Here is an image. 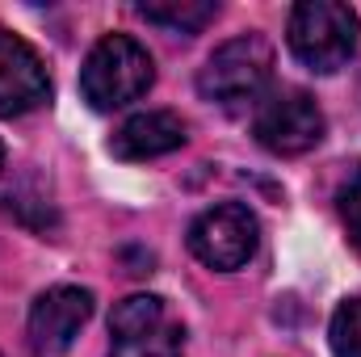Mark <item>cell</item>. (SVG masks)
Listing matches in <instances>:
<instances>
[{"instance_id":"cell-1","label":"cell","mask_w":361,"mask_h":357,"mask_svg":"<svg viewBox=\"0 0 361 357\" xmlns=\"http://www.w3.org/2000/svg\"><path fill=\"white\" fill-rule=\"evenodd\" d=\"M152 55L130 34H105L80 68V92L92 109H122L152 89Z\"/></svg>"},{"instance_id":"cell-2","label":"cell","mask_w":361,"mask_h":357,"mask_svg":"<svg viewBox=\"0 0 361 357\" xmlns=\"http://www.w3.org/2000/svg\"><path fill=\"white\" fill-rule=\"evenodd\" d=\"M290 51L311 72H336L357 51V13L336 0H302L290 13Z\"/></svg>"},{"instance_id":"cell-3","label":"cell","mask_w":361,"mask_h":357,"mask_svg":"<svg viewBox=\"0 0 361 357\" xmlns=\"http://www.w3.org/2000/svg\"><path fill=\"white\" fill-rule=\"evenodd\" d=\"M269 72L273 47L265 42V34H240L206 59V68L197 76V92L214 105L235 109V105L261 97V89L269 85Z\"/></svg>"},{"instance_id":"cell-4","label":"cell","mask_w":361,"mask_h":357,"mask_svg":"<svg viewBox=\"0 0 361 357\" xmlns=\"http://www.w3.org/2000/svg\"><path fill=\"white\" fill-rule=\"evenodd\" d=\"M189 253L202 261L206 269H231L248 265L252 253H257V219L248 206L240 202H223V206H210L193 219L189 227Z\"/></svg>"},{"instance_id":"cell-5","label":"cell","mask_w":361,"mask_h":357,"mask_svg":"<svg viewBox=\"0 0 361 357\" xmlns=\"http://www.w3.org/2000/svg\"><path fill=\"white\" fill-rule=\"evenodd\" d=\"M257 139L273 156H302L324 139V114L302 89H281L257 109Z\"/></svg>"},{"instance_id":"cell-6","label":"cell","mask_w":361,"mask_h":357,"mask_svg":"<svg viewBox=\"0 0 361 357\" xmlns=\"http://www.w3.org/2000/svg\"><path fill=\"white\" fill-rule=\"evenodd\" d=\"M92 315V294L80 286H55L47 294H38L34 311H30V345L38 357H59L72 349V341L80 337V328Z\"/></svg>"},{"instance_id":"cell-7","label":"cell","mask_w":361,"mask_h":357,"mask_svg":"<svg viewBox=\"0 0 361 357\" xmlns=\"http://www.w3.org/2000/svg\"><path fill=\"white\" fill-rule=\"evenodd\" d=\"M47 101H51V76H47L38 51L25 38L0 30V114L21 118Z\"/></svg>"},{"instance_id":"cell-8","label":"cell","mask_w":361,"mask_h":357,"mask_svg":"<svg viewBox=\"0 0 361 357\" xmlns=\"http://www.w3.org/2000/svg\"><path fill=\"white\" fill-rule=\"evenodd\" d=\"M185 122L169 109H147V114H135L130 122L118 126V135L109 139V152L118 160H156V156H169L185 147Z\"/></svg>"},{"instance_id":"cell-9","label":"cell","mask_w":361,"mask_h":357,"mask_svg":"<svg viewBox=\"0 0 361 357\" xmlns=\"http://www.w3.org/2000/svg\"><path fill=\"white\" fill-rule=\"evenodd\" d=\"M164 324H169L164 298H156V294H130V298H122V303L109 311V332H114V341L152 337V332H160Z\"/></svg>"},{"instance_id":"cell-10","label":"cell","mask_w":361,"mask_h":357,"mask_svg":"<svg viewBox=\"0 0 361 357\" xmlns=\"http://www.w3.org/2000/svg\"><path fill=\"white\" fill-rule=\"evenodd\" d=\"M139 13L152 21V25H164V30H180V34H197L214 21L219 4L214 0H143Z\"/></svg>"},{"instance_id":"cell-11","label":"cell","mask_w":361,"mask_h":357,"mask_svg":"<svg viewBox=\"0 0 361 357\" xmlns=\"http://www.w3.org/2000/svg\"><path fill=\"white\" fill-rule=\"evenodd\" d=\"M328 341L336 357H361V298H345L328 324Z\"/></svg>"},{"instance_id":"cell-12","label":"cell","mask_w":361,"mask_h":357,"mask_svg":"<svg viewBox=\"0 0 361 357\" xmlns=\"http://www.w3.org/2000/svg\"><path fill=\"white\" fill-rule=\"evenodd\" d=\"M109 357H180V328L164 324L152 337H135V341H114Z\"/></svg>"},{"instance_id":"cell-13","label":"cell","mask_w":361,"mask_h":357,"mask_svg":"<svg viewBox=\"0 0 361 357\" xmlns=\"http://www.w3.org/2000/svg\"><path fill=\"white\" fill-rule=\"evenodd\" d=\"M336 210H341V223H345L353 248H361V164L349 173V181L341 185V193H336Z\"/></svg>"},{"instance_id":"cell-14","label":"cell","mask_w":361,"mask_h":357,"mask_svg":"<svg viewBox=\"0 0 361 357\" xmlns=\"http://www.w3.org/2000/svg\"><path fill=\"white\" fill-rule=\"evenodd\" d=\"M0 169H4V147H0Z\"/></svg>"}]
</instances>
